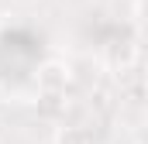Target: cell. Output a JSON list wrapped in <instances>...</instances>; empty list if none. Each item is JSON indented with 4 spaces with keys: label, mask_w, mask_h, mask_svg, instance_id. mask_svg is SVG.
Returning <instances> with one entry per match:
<instances>
[{
    "label": "cell",
    "mask_w": 148,
    "mask_h": 144,
    "mask_svg": "<svg viewBox=\"0 0 148 144\" xmlns=\"http://www.w3.org/2000/svg\"><path fill=\"white\" fill-rule=\"evenodd\" d=\"M55 144H90V137L79 130V127H62L55 134Z\"/></svg>",
    "instance_id": "7a4b0ae2"
},
{
    "label": "cell",
    "mask_w": 148,
    "mask_h": 144,
    "mask_svg": "<svg viewBox=\"0 0 148 144\" xmlns=\"http://www.w3.org/2000/svg\"><path fill=\"white\" fill-rule=\"evenodd\" d=\"M21 3H28V0H21Z\"/></svg>",
    "instance_id": "3957f363"
},
{
    "label": "cell",
    "mask_w": 148,
    "mask_h": 144,
    "mask_svg": "<svg viewBox=\"0 0 148 144\" xmlns=\"http://www.w3.org/2000/svg\"><path fill=\"white\" fill-rule=\"evenodd\" d=\"M66 69L59 65V62H48V65H41V72H38V89L41 93H62L66 89Z\"/></svg>",
    "instance_id": "6da1fadb"
}]
</instances>
